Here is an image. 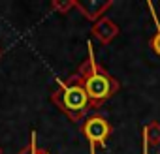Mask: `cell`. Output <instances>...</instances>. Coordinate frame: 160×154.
<instances>
[{
    "label": "cell",
    "instance_id": "9",
    "mask_svg": "<svg viewBox=\"0 0 160 154\" xmlns=\"http://www.w3.org/2000/svg\"><path fill=\"white\" fill-rule=\"evenodd\" d=\"M73 8H75V0H53L51 2V10L58 12L60 15L70 13Z\"/></svg>",
    "mask_w": 160,
    "mask_h": 154
},
{
    "label": "cell",
    "instance_id": "12",
    "mask_svg": "<svg viewBox=\"0 0 160 154\" xmlns=\"http://www.w3.org/2000/svg\"><path fill=\"white\" fill-rule=\"evenodd\" d=\"M0 56H2V49H0Z\"/></svg>",
    "mask_w": 160,
    "mask_h": 154
},
{
    "label": "cell",
    "instance_id": "5",
    "mask_svg": "<svg viewBox=\"0 0 160 154\" xmlns=\"http://www.w3.org/2000/svg\"><path fill=\"white\" fill-rule=\"evenodd\" d=\"M111 6H113V0H85V2L75 0V10L91 23H96L98 19L106 17V12Z\"/></svg>",
    "mask_w": 160,
    "mask_h": 154
},
{
    "label": "cell",
    "instance_id": "2",
    "mask_svg": "<svg viewBox=\"0 0 160 154\" xmlns=\"http://www.w3.org/2000/svg\"><path fill=\"white\" fill-rule=\"evenodd\" d=\"M51 103L58 107L72 122H83L87 113L91 111V102L81 87V83L77 81V77L72 73L66 79H58L57 87L53 89L49 96Z\"/></svg>",
    "mask_w": 160,
    "mask_h": 154
},
{
    "label": "cell",
    "instance_id": "4",
    "mask_svg": "<svg viewBox=\"0 0 160 154\" xmlns=\"http://www.w3.org/2000/svg\"><path fill=\"white\" fill-rule=\"evenodd\" d=\"M121 34V28L115 21H111L108 15L98 19L96 23H92L91 26V36L100 43V45H109L117 36Z\"/></svg>",
    "mask_w": 160,
    "mask_h": 154
},
{
    "label": "cell",
    "instance_id": "10",
    "mask_svg": "<svg viewBox=\"0 0 160 154\" xmlns=\"http://www.w3.org/2000/svg\"><path fill=\"white\" fill-rule=\"evenodd\" d=\"M141 141H143V143H141V145H143V154H149V145H147V141H145V139H141Z\"/></svg>",
    "mask_w": 160,
    "mask_h": 154
},
{
    "label": "cell",
    "instance_id": "13",
    "mask_svg": "<svg viewBox=\"0 0 160 154\" xmlns=\"http://www.w3.org/2000/svg\"><path fill=\"white\" fill-rule=\"evenodd\" d=\"M0 154H2V148H0Z\"/></svg>",
    "mask_w": 160,
    "mask_h": 154
},
{
    "label": "cell",
    "instance_id": "6",
    "mask_svg": "<svg viewBox=\"0 0 160 154\" xmlns=\"http://www.w3.org/2000/svg\"><path fill=\"white\" fill-rule=\"evenodd\" d=\"M141 139H145L147 145L152 147V148L160 147V122L152 120V122H149L147 126H143V130H141Z\"/></svg>",
    "mask_w": 160,
    "mask_h": 154
},
{
    "label": "cell",
    "instance_id": "7",
    "mask_svg": "<svg viewBox=\"0 0 160 154\" xmlns=\"http://www.w3.org/2000/svg\"><path fill=\"white\" fill-rule=\"evenodd\" d=\"M147 6H149V10H151V15H152V21H154V25H156V32L152 34V38L149 40V45H151V49L160 56V23H158V17H156V13H154V8H152V4L151 2H147Z\"/></svg>",
    "mask_w": 160,
    "mask_h": 154
},
{
    "label": "cell",
    "instance_id": "8",
    "mask_svg": "<svg viewBox=\"0 0 160 154\" xmlns=\"http://www.w3.org/2000/svg\"><path fill=\"white\" fill-rule=\"evenodd\" d=\"M17 154H49L45 148H40L38 147V141H36V132H32L30 133V141H28V145H25Z\"/></svg>",
    "mask_w": 160,
    "mask_h": 154
},
{
    "label": "cell",
    "instance_id": "3",
    "mask_svg": "<svg viewBox=\"0 0 160 154\" xmlns=\"http://www.w3.org/2000/svg\"><path fill=\"white\" fill-rule=\"evenodd\" d=\"M81 133L91 145V150H96V147H104L113 133V126L109 120L102 115H91L81 122Z\"/></svg>",
    "mask_w": 160,
    "mask_h": 154
},
{
    "label": "cell",
    "instance_id": "1",
    "mask_svg": "<svg viewBox=\"0 0 160 154\" xmlns=\"http://www.w3.org/2000/svg\"><path fill=\"white\" fill-rule=\"evenodd\" d=\"M77 81L85 89L91 109H100L109 98H113L121 90V83L115 75H111L94 56V49L91 43H87V58L79 64V68L73 71Z\"/></svg>",
    "mask_w": 160,
    "mask_h": 154
},
{
    "label": "cell",
    "instance_id": "11",
    "mask_svg": "<svg viewBox=\"0 0 160 154\" xmlns=\"http://www.w3.org/2000/svg\"><path fill=\"white\" fill-rule=\"evenodd\" d=\"M91 154H96V150H91Z\"/></svg>",
    "mask_w": 160,
    "mask_h": 154
}]
</instances>
